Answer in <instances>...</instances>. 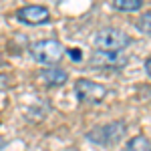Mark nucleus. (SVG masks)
Wrapping results in <instances>:
<instances>
[{"label":"nucleus","instance_id":"obj_1","mask_svg":"<svg viewBox=\"0 0 151 151\" xmlns=\"http://www.w3.org/2000/svg\"><path fill=\"white\" fill-rule=\"evenodd\" d=\"M30 57L35 58L36 63L40 65H48V67H55L58 60L65 55V47L58 42L57 38H45V40H36L30 47Z\"/></svg>","mask_w":151,"mask_h":151},{"label":"nucleus","instance_id":"obj_2","mask_svg":"<svg viewBox=\"0 0 151 151\" xmlns=\"http://www.w3.org/2000/svg\"><path fill=\"white\" fill-rule=\"evenodd\" d=\"M131 42V36L119 28H101L95 35V47L103 52H119Z\"/></svg>","mask_w":151,"mask_h":151},{"label":"nucleus","instance_id":"obj_3","mask_svg":"<svg viewBox=\"0 0 151 151\" xmlns=\"http://www.w3.org/2000/svg\"><path fill=\"white\" fill-rule=\"evenodd\" d=\"M127 129L121 121L117 123H107V125H101V127H95L87 133V139L91 143H97V145H115L117 141H121L125 137Z\"/></svg>","mask_w":151,"mask_h":151},{"label":"nucleus","instance_id":"obj_4","mask_svg":"<svg viewBox=\"0 0 151 151\" xmlns=\"http://www.w3.org/2000/svg\"><path fill=\"white\" fill-rule=\"evenodd\" d=\"M75 91H77V99H79L81 103H101V101L107 99V95H109V89H107L105 85L89 81V79L77 81Z\"/></svg>","mask_w":151,"mask_h":151},{"label":"nucleus","instance_id":"obj_5","mask_svg":"<svg viewBox=\"0 0 151 151\" xmlns=\"http://www.w3.org/2000/svg\"><path fill=\"white\" fill-rule=\"evenodd\" d=\"M16 18L24 24H45L48 22L50 14L45 6H38V4H30V6H24L16 12Z\"/></svg>","mask_w":151,"mask_h":151},{"label":"nucleus","instance_id":"obj_6","mask_svg":"<svg viewBox=\"0 0 151 151\" xmlns=\"http://www.w3.org/2000/svg\"><path fill=\"white\" fill-rule=\"evenodd\" d=\"M91 60H93L95 67H121V65H125L127 58L121 57V55H117V52H103V50H97Z\"/></svg>","mask_w":151,"mask_h":151},{"label":"nucleus","instance_id":"obj_7","mask_svg":"<svg viewBox=\"0 0 151 151\" xmlns=\"http://www.w3.org/2000/svg\"><path fill=\"white\" fill-rule=\"evenodd\" d=\"M40 79L50 87H58V85L67 83V70L58 69V67H47L45 70H40Z\"/></svg>","mask_w":151,"mask_h":151},{"label":"nucleus","instance_id":"obj_8","mask_svg":"<svg viewBox=\"0 0 151 151\" xmlns=\"http://www.w3.org/2000/svg\"><path fill=\"white\" fill-rule=\"evenodd\" d=\"M143 6V0H113V8L121 12H135Z\"/></svg>","mask_w":151,"mask_h":151},{"label":"nucleus","instance_id":"obj_9","mask_svg":"<svg viewBox=\"0 0 151 151\" xmlns=\"http://www.w3.org/2000/svg\"><path fill=\"white\" fill-rule=\"evenodd\" d=\"M127 151H149V139L145 135H137L127 143Z\"/></svg>","mask_w":151,"mask_h":151},{"label":"nucleus","instance_id":"obj_10","mask_svg":"<svg viewBox=\"0 0 151 151\" xmlns=\"http://www.w3.org/2000/svg\"><path fill=\"white\" fill-rule=\"evenodd\" d=\"M139 30H141V32H145V35H149V32H151V14H149V12H145L143 18L139 20Z\"/></svg>","mask_w":151,"mask_h":151},{"label":"nucleus","instance_id":"obj_11","mask_svg":"<svg viewBox=\"0 0 151 151\" xmlns=\"http://www.w3.org/2000/svg\"><path fill=\"white\" fill-rule=\"evenodd\" d=\"M69 55H70V58H73L75 63H79V60L83 58V52L79 50V48H70V50H69Z\"/></svg>","mask_w":151,"mask_h":151},{"label":"nucleus","instance_id":"obj_12","mask_svg":"<svg viewBox=\"0 0 151 151\" xmlns=\"http://www.w3.org/2000/svg\"><path fill=\"white\" fill-rule=\"evenodd\" d=\"M145 75H147V77L151 75V60H149V58L145 60Z\"/></svg>","mask_w":151,"mask_h":151}]
</instances>
